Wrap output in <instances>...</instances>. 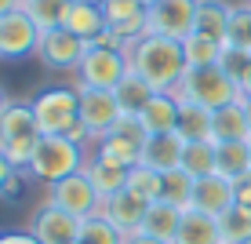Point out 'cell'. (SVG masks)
Here are the masks:
<instances>
[{
  "mask_svg": "<svg viewBox=\"0 0 251 244\" xmlns=\"http://www.w3.org/2000/svg\"><path fill=\"white\" fill-rule=\"evenodd\" d=\"M127 62L131 73H138L157 95H175V88L186 77V51L178 40L157 37V33H146L142 40H135L127 48Z\"/></svg>",
  "mask_w": 251,
  "mask_h": 244,
  "instance_id": "obj_1",
  "label": "cell"
},
{
  "mask_svg": "<svg viewBox=\"0 0 251 244\" xmlns=\"http://www.w3.org/2000/svg\"><path fill=\"white\" fill-rule=\"evenodd\" d=\"M84 161H88L84 146L73 142L69 135H40L37 153H33L25 175H29L33 182L55 186V182H62L69 175H76V171H84Z\"/></svg>",
  "mask_w": 251,
  "mask_h": 244,
  "instance_id": "obj_2",
  "label": "cell"
},
{
  "mask_svg": "<svg viewBox=\"0 0 251 244\" xmlns=\"http://www.w3.org/2000/svg\"><path fill=\"white\" fill-rule=\"evenodd\" d=\"M37 142H40V128L33 117V106L22 99H11L7 109L0 113V150H4V157L19 171H25L33 153H37Z\"/></svg>",
  "mask_w": 251,
  "mask_h": 244,
  "instance_id": "obj_3",
  "label": "cell"
},
{
  "mask_svg": "<svg viewBox=\"0 0 251 244\" xmlns=\"http://www.w3.org/2000/svg\"><path fill=\"white\" fill-rule=\"evenodd\" d=\"M33 117H37L40 135H69L76 124H80V91L66 88V84H55V88H40L29 99Z\"/></svg>",
  "mask_w": 251,
  "mask_h": 244,
  "instance_id": "obj_4",
  "label": "cell"
},
{
  "mask_svg": "<svg viewBox=\"0 0 251 244\" xmlns=\"http://www.w3.org/2000/svg\"><path fill=\"white\" fill-rule=\"evenodd\" d=\"M175 99L204 106V109H219L226 102H237L240 88L222 73V66H197V69H186L182 84L175 88Z\"/></svg>",
  "mask_w": 251,
  "mask_h": 244,
  "instance_id": "obj_5",
  "label": "cell"
},
{
  "mask_svg": "<svg viewBox=\"0 0 251 244\" xmlns=\"http://www.w3.org/2000/svg\"><path fill=\"white\" fill-rule=\"evenodd\" d=\"M127 73H131V62H127V51H124V48H113V44H88L84 62H80V69H76V84H84V88H106V91H113Z\"/></svg>",
  "mask_w": 251,
  "mask_h": 244,
  "instance_id": "obj_6",
  "label": "cell"
},
{
  "mask_svg": "<svg viewBox=\"0 0 251 244\" xmlns=\"http://www.w3.org/2000/svg\"><path fill=\"white\" fill-rule=\"evenodd\" d=\"M84 44L76 33H69L66 26H55V29H44L40 33V44H37V58L44 62V69L51 73H76L84 62Z\"/></svg>",
  "mask_w": 251,
  "mask_h": 244,
  "instance_id": "obj_7",
  "label": "cell"
},
{
  "mask_svg": "<svg viewBox=\"0 0 251 244\" xmlns=\"http://www.w3.org/2000/svg\"><path fill=\"white\" fill-rule=\"evenodd\" d=\"M55 208H62V212H69L73 219H91V215L102 212V197L99 190L91 186V179L84 175V171H76V175H69L62 182H55V186H48V197Z\"/></svg>",
  "mask_w": 251,
  "mask_h": 244,
  "instance_id": "obj_8",
  "label": "cell"
},
{
  "mask_svg": "<svg viewBox=\"0 0 251 244\" xmlns=\"http://www.w3.org/2000/svg\"><path fill=\"white\" fill-rule=\"evenodd\" d=\"M76 91H80V124L88 128L91 142H99L102 135L113 132V124L124 117V109H120L117 95L106 91V88H84V84H76Z\"/></svg>",
  "mask_w": 251,
  "mask_h": 244,
  "instance_id": "obj_9",
  "label": "cell"
},
{
  "mask_svg": "<svg viewBox=\"0 0 251 244\" xmlns=\"http://www.w3.org/2000/svg\"><path fill=\"white\" fill-rule=\"evenodd\" d=\"M95 146H99L102 157H109V161L124 164V168H135V164L142 161L146 132H142V124H138V117H127V113H124V117L113 124V132L102 135Z\"/></svg>",
  "mask_w": 251,
  "mask_h": 244,
  "instance_id": "obj_10",
  "label": "cell"
},
{
  "mask_svg": "<svg viewBox=\"0 0 251 244\" xmlns=\"http://www.w3.org/2000/svg\"><path fill=\"white\" fill-rule=\"evenodd\" d=\"M102 11H106V29L120 40L124 51L150 33V7H142L138 0H106Z\"/></svg>",
  "mask_w": 251,
  "mask_h": 244,
  "instance_id": "obj_11",
  "label": "cell"
},
{
  "mask_svg": "<svg viewBox=\"0 0 251 244\" xmlns=\"http://www.w3.org/2000/svg\"><path fill=\"white\" fill-rule=\"evenodd\" d=\"M37 44H40V26L22 7L0 19V58L4 62H19L25 55H37Z\"/></svg>",
  "mask_w": 251,
  "mask_h": 244,
  "instance_id": "obj_12",
  "label": "cell"
},
{
  "mask_svg": "<svg viewBox=\"0 0 251 244\" xmlns=\"http://www.w3.org/2000/svg\"><path fill=\"white\" fill-rule=\"evenodd\" d=\"M25 230L40 244H73L80 237V219H73L69 212H62V208H55L51 200H44V204L33 208Z\"/></svg>",
  "mask_w": 251,
  "mask_h": 244,
  "instance_id": "obj_13",
  "label": "cell"
},
{
  "mask_svg": "<svg viewBox=\"0 0 251 244\" xmlns=\"http://www.w3.org/2000/svg\"><path fill=\"white\" fill-rule=\"evenodd\" d=\"M197 22V0H157L150 7V33L182 44L186 37H193Z\"/></svg>",
  "mask_w": 251,
  "mask_h": 244,
  "instance_id": "obj_14",
  "label": "cell"
},
{
  "mask_svg": "<svg viewBox=\"0 0 251 244\" xmlns=\"http://www.w3.org/2000/svg\"><path fill=\"white\" fill-rule=\"evenodd\" d=\"M150 204H153V200L138 197V193H131V190H120V193H113V197L102 200V215H106V219L113 222L124 237H131V233L142 230Z\"/></svg>",
  "mask_w": 251,
  "mask_h": 244,
  "instance_id": "obj_15",
  "label": "cell"
},
{
  "mask_svg": "<svg viewBox=\"0 0 251 244\" xmlns=\"http://www.w3.org/2000/svg\"><path fill=\"white\" fill-rule=\"evenodd\" d=\"M237 204V186H233L229 179H222V175H204V179H197L193 182V204L189 208H197V212H207V215H226L229 208Z\"/></svg>",
  "mask_w": 251,
  "mask_h": 244,
  "instance_id": "obj_16",
  "label": "cell"
},
{
  "mask_svg": "<svg viewBox=\"0 0 251 244\" xmlns=\"http://www.w3.org/2000/svg\"><path fill=\"white\" fill-rule=\"evenodd\" d=\"M251 138V124H248V113L244 102H226V106L211 109V142H248Z\"/></svg>",
  "mask_w": 251,
  "mask_h": 244,
  "instance_id": "obj_17",
  "label": "cell"
},
{
  "mask_svg": "<svg viewBox=\"0 0 251 244\" xmlns=\"http://www.w3.org/2000/svg\"><path fill=\"white\" fill-rule=\"evenodd\" d=\"M62 26L69 33L84 40V44H95V40L106 33V11L102 4H84V0H69L66 15H62Z\"/></svg>",
  "mask_w": 251,
  "mask_h": 244,
  "instance_id": "obj_18",
  "label": "cell"
},
{
  "mask_svg": "<svg viewBox=\"0 0 251 244\" xmlns=\"http://www.w3.org/2000/svg\"><path fill=\"white\" fill-rule=\"evenodd\" d=\"M182 150H186V138L178 132H168V135H146V146H142V161L146 168L153 171H171L182 164Z\"/></svg>",
  "mask_w": 251,
  "mask_h": 244,
  "instance_id": "obj_19",
  "label": "cell"
},
{
  "mask_svg": "<svg viewBox=\"0 0 251 244\" xmlns=\"http://www.w3.org/2000/svg\"><path fill=\"white\" fill-rule=\"evenodd\" d=\"M84 175L91 179V186L99 190L102 200L120 193V190H127V168H124V164H117V161H109V157H102L99 150L84 161Z\"/></svg>",
  "mask_w": 251,
  "mask_h": 244,
  "instance_id": "obj_20",
  "label": "cell"
},
{
  "mask_svg": "<svg viewBox=\"0 0 251 244\" xmlns=\"http://www.w3.org/2000/svg\"><path fill=\"white\" fill-rule=\"evenodd\" d=\"M178 109H182V102L175 95H153L150 106L138 113V124L146 135H168L178 128Z\"/></svg>",
  "mask_w": 251,
  "mask_h": 244,
  "instance_id": "obj_21",
  "label": "cell"
},
{
  "mask_svg": "<svg viewBox=\"0 0 251 244\" xmlns=\"http://www.w3.org/2000/svg\"><path fill=\"white\" fill-rule=\"evenodd\" d=\"M182 215H186V208L171 204V200H153L138 233H150V237L171 244V241H175V233H178V226H182Z\"/></svg>",
  "mask_w": 251,
  "mask_h": 244,
  "instance_id": "obj_22",
  "label": "cell"
},
{
  "mask_svg": "<svg viewBox=\"0 0 251 244\" xmlns=\"http://www.w3.org/2000/svg\"><path fill=\"white\" fill-rule=\"evenodd\" d=\"M171 244H222L219 219L207 215V212H197V208H186L182 226H178V233H175Z\"/></svg>",
  "mask_w": 251,
  "mask_h": 244,
  "instance_id": "obj_23",
  "label": "cell"
},
{
  "mask_svg": "<svg viewBox=\"0 0 251 244\" xmlns=\"http://www.w3.org/2000/svg\"><path fill=\"white\" fill-rule=\"evenodd\" d=\"M229 11H233V4H226V0H197L193 33H201V37H211V40H219V44H226Z\"/></svg>",
  "mask_w": 251,
  "mask_h": 244,
  "instance_id": "obj_24",
  "label": "cell"
},
{
  "mask_svg": "<svg viewBox=\"0 0 251 244\" xmlns=\"http://www.w3.org/2000/svg\"><path fill=\"white\" fill-rule=\"evenodd\" d=\"M215 175L237 182L251 175V153H248V142H219L215 146Z\"/></svg>",
  "mask_w": 251,
  "mask_h": 244,
  "instance_id": "obj_25",
  "label": "cell"
},
{
  "mask_svg": "<svg viewBox=\"0 0 251 244\" xmlns=\"http://www.w3.org/2000/svg\"><path fill=\"white\" fill-rule=\"evenodd\" d=\"M113 95H117L120 109H124L127 117H138V113H142L146 106H150V99H153L157 91H153V88H150V84H146L138 73H127L124 81H120L117 88H113Z\"/></svg>",
  "mask_w": 251,
  "mask_h": 244,
  "instance_id": "obj_26",
  "label": "cell"
},
{
  "mask_svg": "<svg viewBox=\"0 0 251 244\" xmlns=\"http://www.w3.org/2000/svg\"><path fill=\"white\" fill-rule=\"evenodd\" d=\"M178 135L186 138V142H211V109L204 106H193V102H182V109H178Z\"/></svg>",
  "mask_w": 251,
  "mask_h": 244,
  "instance_id": "obj_27",
  "label": "cell"
},
{
  "mask_svg": "<svg viewBox=\"0 0 251 244\" xmlns=\"http://www.w3.org/2000/svg\"><path fill=\"white\" fill-rule=\"evenodd\" d=\"M193 175L182 168H171V171H160V200H171L178 208H189L193 204Z\"/></svg>",
  "mask_w": 251,
  "mask_h": 244,
  "instance_id": "obj_28",
  "label": "cell"
},
{
  "mask_svg": "<svg viewBox=\"0 0 251 244\" xmlns=\"http://www.w3.org/2000/svg\"><path fill=\"white\" fill-rule=\"evenodd\" d=\"M219 237H222V244H244V241H251V208L233 204L226 215H219Z\"/></svg>",
  "mask_w": 251,
  "mask_h": 244,
  "instance_id": "obj_29",
  "label": "cell"
},
{
  "mask_svg": "<svg viewBox=\"0 0 251 244\" xmlns=\"http://www.w3.org/2000/svg\"><path fill=\"white\" fill-rule=\"evenodd\" d=\"M182 51H186V66L197 69V66H219L222 51H226V44H219V40L211 37H201V33H193V37L182 40Z\"/></svg>",
  "mask_w": 251,
  "mask_h": 244,
  "instance_id": "obj_30",
  "label": "cell"
},
{
  "mask_svg": "<svg viewBox=\"0 0 251 244\" xmlns=\"http://www.w3.org/2000/svg\"><path fill=\"white\" fill-rule=\"evenodd\" d=\"M182 171H189L193 179H204V175H215V142H186L182 150Z\"/></svg>",
  "mask_w": 251,
  "mask_h": 244,
  "instance_id": "obj_31",
  "label": "cell"
},
{
  "mask_svg": "<svg viewBox=\"0 0 251 244\" xmlns=\"http://www.w3.org/2000/svg\"><path fill=\"white\" fill-rule=\"evenodd\" d=\"M226 48H240V51H251V4H248V0L233 4V11H229Z\"/></svg>",
  "mask_w": 251,
  "mask_h": 244,
  "instance_id": "obj_32",
  "label": "cell"
},
{
  "mask_svg": "<svg viewBox=\"0 0 251 244\" xmlns=\"http://www.w3.org/2000/svg\"><path fill=\"white\" fill-rule=\"evenodd\" d=\"M66 7H69V0H22V11L40 26V33H44V29H55V26H62Z\"/></svg>",
  "mask_w": 251,
  "mask_h": 244,
  "instance_id": "obj_33",
  "label": "cell"
},
{
  "mask_svg": "<svg viewBox=\"0 0 251 244\" xmlns=\"http://www.w3.org/2000/svg\"><path fill=\"white\" fill-rule=\"evenodd\" d=\"M76 241L80 244H124V233L99 212V215H91V219L80 222V237Z\"/></svg>",
  "mask_w": 251,
  "mask_h": 244,
  "instance_id": "obj_34",
  "label": "cell"
},
{
  "mask_svg": "<svg viewBox=\"0 0 251 244\" xmlns=\"http://www.w3.org/2000/svg\"><path fill=\"white\" fill-rule=\"evenodd\" d=\"M127 190L146 200H160V171L146 168V164H135L127 168Z\"/></svg>",
  "mask_w": 251,
  "mask_h": 244,
  "instance_id": "obj_35",
  "label": "cell"
},
{
  "mask_svg": "<svg viewBox=\"0 0 251 244\" xmlns=\"http://www.w3.org/2000/svg\"><path fill=\"white\" fill-rule=\"evenodd\" d=\"M219 66H222V73H226L237 88H244L248 77H251V51L226 48V51H222V58H219Z\"/></svg>",
  "mask_w": 251,
  "mask_h": 244,
  "instance_id": "obj_36",
  "label": "cell"
},
{
  "mask_svg": "<svg viewBox=\"0 0 251 244\" xmlns=\"http://www.w3.org/2000/svg\"><path fill=\"white\" fill-rule=\"evenodd\" d=\"M25 179H29V175H25V171H19V168H15V175L11 179H7V186H4V193H0V197H19L22 193V186H25Z\"/></svg>",
  "mask_w": 251,
  "mask_h": 244,
  "instance_id": "obj_37",
  "label": "cell"
},
{
  "mask_svg": "<svg viewBox=\"0 0 251 244\" xmlns=\"http://www.w3.org/2000/svg\"><path fill=\"white\" fill-rule=\"evenodd\" d=\"M237 186V204H244V208H251V175H244V179H237L233 182Z\"/></svg>",
  "mask_w": 251,
  "mask_h": 244,
  "instance_id": "obj_38",
  "label": "cell"
},
{
  "mask_svg": "<svg viewBox=\"0 0 251 244\" xmlns=\"http://www.w3.org/2000/svg\"><path fill=\"white\" fill-rule=\"evenodd\" d=\"M4 244H40L29 230H15V233H4Z\"/></svg>",
  "mask_w": 251,
  "mask_h": 244,
  "instance_id": "obj_39",
  "label": "cell"
},
{
  "mask_svg": "<svg viewBox=\"0 0 251 244\" xmlns=\"http://www.w3.org/2000/svg\"><path fill=\"white\" fill-rule=\"evenodd\" d=\"M15 175V164L4 157V150H0V193H4V186H7V179Z\"/></svg>",
  "mask_w": 251,
  "mask_h": 244,
  "instance_id": "obj_40",
  "label": "cell"
},
{
  "mask_svg": "<svg viewBox=\"0 0 251 244\" xmlns=\"http://www.w3.org/2000/svg\"><path fill=\"white\" fill-rule=\"evenodd\" d=\"M124 244H168V241H157L150 233H131V237H124Z\"/></svg>",
  "mask_w": 251,
  "mask_h": 244,
  "instance_id": "obj_41",
  "label": "cell"
},
{
  "mask_svg": "<svg viewBox=\"0 0 251 244\" xmlns=\"http://www.w3.org/2000/svg\"><path fill=\"white\" fill-rule=\"evenodd\" d=\"M19 7H22V0H0V19L11 15V11H19Z\"/></svg>",
  "mask_w": 251,
  "mask_h": 244,
  "instance_id": "obj_42",
  "label": "cell"
},
{
  "mask_svg": "<svg viewBox=\"0 0 251 244\" xmlns=\"http://www.w3.org/2000/svg\"><path fill=\"white\" fill-rule=\"evenodd\" d=\"M7 102H11V95H7L4 88H0V113H4V109H7Z\"/></svg>",
  "mask_w": 251,
  "mask_h": 244,
  "instance_id": "obj_43",
  "label": "cell"
},
{
  "mask_svg": "<svg viewBox=\"0 0 251 244\" xmlns=\"http://www.w3.org/2000/svg\"><path fill=\"white\" fill-rule=\"evenodd\" d=\"M240 102H244V113H248V124H251V95H244V99H240Z\"/></svg>",
  "mask_w": 251,
  "mask_h": 244,
  "instance_id": "obj_44",
  "label": "cell"
},
{
  "mask_svg": "<svg viewBox=\"0 0 251 244\" xmlns=\"http://www.w3.org/2000/svg\"><path fill=\"white\" fill-rule=\"evenodd\" d=\"M244 95H251V77H248V84H244V88H240V99H244Z\"/></svg>",
  "mask_w": 251,
  "mask_h": 244,
  "instance_id": "obj_45",
  "label": "cell"
},
{
  "mask_svg": "<svg viewBox=\"0 0 251 244\" xmlns=\"http://www.w3.org/2000/svg\"><path fill=\"white\" fill-rule=\"evenodd\" d=\"M138 4H142V7H153V4H157V0H138Z\"/></svg>",
  "mask_w": 251,
  "mask_h": 244,
  "instance_id": "obj_46",
  "label": "cell"
},
{
  "mask_svg": "<svg viewBox=\"0 0 251 244\" xmlns=\"http://www.w3.org/2000/svg\"><path fill=\"white\" fill-rule=\"evenodd\" d=\"M84 4H106V0H84Z\"/></svg>",
  "mask_w": 251,
  "mask_h": 244,
  "instance_id": "obj_47",
  "label": "cell"
},
{
  "mask_svg": "<svg viewBox=\"0 0 251 244\" xmlns=\"http://www.w3.org/2000/svg\"><path fill=\"white\" fill-rule=\"evenodd\" d=\"M248 153H251V138H248Z\"/></svg>",
  "mask_w": 251,
  "mask_h": 244,
  "instance_id": "obj_48",
  "label": "cell"
},
{
  "mask_svg": "<svg viewBox=\"0 0 251 244\" xmlns=\"http://www.w3.org/2000/svg\"><path fill=\"white\" fill-rule=\"evenodd\" d=\"M0 244H4V233H0Z\"/></svg>",
  "mask_w": 251,
  "mask_h": 244,
  "instance_id": "obj_49",
  "label": "cell"
},
{
  "mask_svg": "<svg viewBox=\"0 0 251 244\" xmlns=\"http://www.w3.org/2000/svg\"><path fill=\"white\" fill-rule=\"evenodd\" d=\"M73 244H80V241H73Z\"/></svg>",
  "mask_w": 251,
  "mask_h": 244,
  "instance_id": "obj_50",
  "label": "cell"
},
{
  "mask_svg": "<svg viewBox=\"0 0 251 244\" xmlns=\"http://www.w3.org/2000/svg\"><path fill=\"white\" fill-rule=\"evenodd\" d=\"M244 244H251V241H244Z\"/></svg>",
  "mask_w": 251,
  "mask_h": 244,
  "instance_id": "obj_51",
  "label": "cell"
},
{
  "mask_svg": "<svg viewBox=\"0 0 251 244\" xmlns=\"http://www.w3.org/2000/svg\"><path fill=\"white\" fill-rule=\"evenodd\" d=\"M248 4H251V0H248Z\"/></svg>",
  "mask_w": 251,
  "mask_h": 244,
  "instance_id": "obj_52",
  "label": "cell"
}]
</instances>
